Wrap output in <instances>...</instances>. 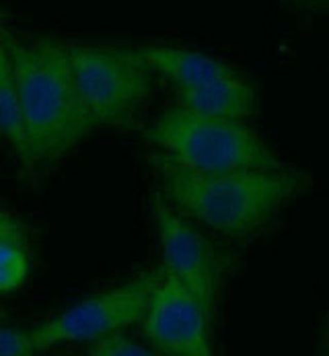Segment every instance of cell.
Listing matches in <instances>:
<instances>
[{
	"mask_svg": "<svg viewBox=\"0 0 329 356\" xmlns=\"http://www.w3.org/2000/svg\"><path fill=\"white\" fill-rule=\"evenodd\" d=\"M37 355L29 332L0 325V356H31Z\"/></svg>",
	"mask_w": 329,
	"mask_h": 356,
	"instance_id": "cell-13",
	"label": "cell"
},
{
	"mask_svg": "<svg viewBox=\"0 0 329 356\" xmlns=\"http://www.w3.org/2000/svg\"><path fill=\"white\" fill-rule=\"evenodd\" d=\"M89 355L93 356H149L155 355L149 344H142V342H136L132 340L130 336L121 334V332H111L106 334L97 340L91 342Z\"/></svg>",
	"mask_w": 329,
	"mask_h": 356,
	"instance_id": "cell-12",
	"label": "cell"
},
{
	"mask_svg": "<svg viewBox=\"0 0 329 356\" xmlns=\"http://www.w3.org/2000/svg\"><path fill=\"white\" fill-rule=\"evenodd\" d=\"M319 348H321V353H323V355H329V315H328V321H326V327H323V332H321Z\"/></svg>",
	"mask_w": 329,
	"mask_h": 356,
	"instance_id": "cell-15",
	"label": "cell"
},
{
	"mask_svg": "<svg viewBox=\"0 0 329 356\" xmlns=\"http://www.w3.org/2000/svg\"><path fill=\"white\" fill-rule=\"evenodd\" d=\"M31 167L54 163L95 128L78 97L68 46L54 38L21 42L4 31Z\"/></svg>",
	"mask_w": 329,
	"mask_h": 356,
	"instance_id": "cell-2",
	"label": "cell"
},
{
	"mask_svg": "<svg viewBox=\"0 0 329 356\" xmlns=\"http://www.w3.org/2000/svg\"><path fill=\"white\" fill-rule=\"evenodd\" d=\"M4 319V311H2V307H0V321Z\"/></svg>",
	"mask_w": 329,
	"mask_h": 356,
	"instance_id": "cell-17",
	"label": "cell"
},
{
	"mask_svg": "<svg viewBox=\"0 0 329 356\" xmlns=\"http://www.w3.org/2000/svg\"><path fill=\"white\" fill-rule=\"evenodd\" d=\"M163 198L179 214L226 239H247L301 198L313 179L296 169L189 173L157 156Z\"/></svg>",
	"mask_w": 329,
	"mask_h": 356,
	"instance_id": "cell-1",
	"label": "cell"
},
{
	"mask_svg": "<svg viewBox=\"0 0 329 356\" xmlns=\"http://www.w3.org/2000/svg\"><path fill=\"white\" fill-rule=\"evenodd\" d=\"M74 85L93 126L136 118L153 89V70L136 48L68 46Z\"/></svg>",
	"mask_w": 329,
	"mask_h": 356,
	"instance_id": "cell-4",
	"label": "cell"
},
{
	"mask_svg": "<svg viewBox=\"0 0 329 356\" xmlns=\"http://www.w3.org/2000/svg\"><path fill=\"white\" fill-rule=\"evenodd\" d=\"M29 272L31 259L23 241L0 239V295H10L23 289Z\"/></svg>",
	"mask_w": 329,
	"mask_h": 356,
	"instance_id": "cell-11",
	"label": "cell"
},
{
	"mask_svg": "<svg viewBox=\"0 0 329 356\" xmlns=\"http://www.w3.org/2000/svg\"><path fill=\"white\" fill-rule=\"evenodd\" d=\"M301 4H307V6H317V8H328L329 0H296Z\"/></svg>",
	"mask_w": 329,
	"mask_h": 356,
	"instance_id": "cell-16",
	"label": "cell"
},
{
	"mask_svg": "<svg viewBox=\"0 0 329 356\" xmlns=\"http://www.w3.org/2000/svg\"><path fill=\"white\" fill-rule=\"evenodd\" d=\"M0 138L12 149L23 165L31 167L25 130H23V118H21V105L19 93L15 83V72L10 66V58L4 44V27L0 21Z\"/></svg>",
	"mask_w": 329,
	"mask_h": 356,
	"instance_id": "cell-10",
	"label": "cell"
},
{
	"mask_svg": "<svg viewBox=\"0 0 329 356\" xmlns=\"http://www.w3.org/2000/svg\"><path fill=\"white\" fill-rule=\"evenodd\" d=\"M212 317L179 280L161 270L140 323L155 355L210 356L214 355Z\"/></svg>",
	"mask_w": 329,
	"mask_h": 356,
	"instance_id": "cell-6",
	"label": "cell"
},
{
	"mask_svg": "<svg viewBox=\"0 0 329 356\" xmlns=\"http://www.w3.org/2000/svg\"><path fill=\"white\" fill-rule=\"evenodd\" d=\"M149 140L167 163L189 173H230L286 167L245 122L192 113L179 105L149 128Z\"/></svg>",
	"mask_w": 329,
	"mask_h": 356,
	"instance_id": "cell-3",
	"label": "cell"
},
{
	"mask_svg": "<svg viewBox=\"0 0 329 356\" xmlns=\"http://www.w3.org/2000/svg\"><path fill=\"white\" fill-rule=\"evenodd\" d=\"M153 218L161 245L163 270L214 315L222 280L219 252L204 233L164 200L163 194H155L153 198Z\"/></svg>",
	"mask_w": 329,
	"mask_h": 356,
	"instance_id": "cell-7",
	"label": "cell"
},
{
	"mask_svg": "<svg viewBox=\"0 0 329 356\" xmlns=\"http://www.w3.org/2000/svg\"><path fill=\"white\" fill-rule=\"evenodd\" d=\"M136 50L146 60L149 68L171 85H175V89L196 87L222 74L235 72L230 64L206 51L167 44H142Z\"/></svg>",
	"mask_w": 329,
	"mask_h": 356,
	"instance_id": "cell-9",
	"label": "cell"
},
{
	"mask_svg": "<svg viewBox=\"0 0 329 356\" xmlns=\"http://www.w3.org/2000/svg\"><path fill=\"white\" fill-rule=\"evenodd\" d=\"M25 237V229L23 225L10 216L6 210L0 208V239H17V241H23Z\"/></svg>",
	"mask_w": 329,
	"mask_h": 356,
	"instance_id": "cell-14",
	"label": "cell"
},
{
	"mask_svg": "<svg viewBox=\"0 0 329 356\" xmlns=\"http://www.w3.org/2000/svg\"><path fill=\"white\" fill-rule=\"evenodd\" d=\"M161 270L144 272L115 289L95 293L29 330L35 353L64 344L93 342L111 332H124L142 321Z\"/></svg>",
	"mask_w": 329,
	"mask_h": 356,
	"instance_id": "cell-5",
	"label": "cell"
},
{
	"mask_svg": "<svg viewBox=\"0 0 329 356\" xmlns=\"http://www.w3.org/2000/svg\"><path fill=\"white\" fill-rule=\"evenodd\" d=\"M177 105L198 115L245 122L255 111L258 93L255 87L235 70L196 87L177 89Z\"/></svg>",
	"mask_w": 329,
	"mask_h": 356,
	"instance_id": "cell-8",
	"label": "cell"
},
{
	"mask_svg": "<svg viewBox=\"0 0 329 356\" xmlns=\"http://www.w3.org/2000/svg\"><path fill=\"white\" fill-rule=\"evenodd\" d=\"M0 21H2V19H0Z\"/></svg>",
	"mask_w": 329,
	"mask_h": 356,
	"instance_id": "cell-18",
	"label": "cell"
}]
</instances>
